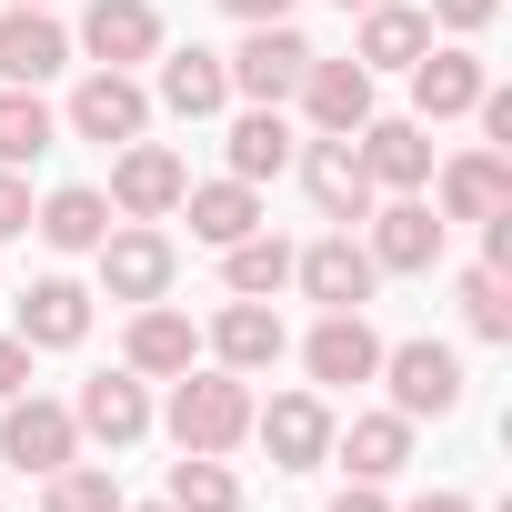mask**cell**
<instances>
[{
	"mask_svg": "<svg viewBox=\"0 0 512 512\" xmlns=\"http://www.w3.org/2000/svg\"><path fill=\"white\" fill-rule=\"evenodd\" d=\"M492 11H502V0H432V11H422V21H442V31H482Z\"/></svg>",
	"mask_w": 512,
	"mask_h": 512,
	"instance_id": "cell-34",
	"label": "cell"
},
{
	"mask_svg": "<svg viewBox=\"0 0 512 512\" xmlns=\"http://www.w3.org/2000/svg\"><path fill=\"white\" fill-rule=\"evenodd\" d=\"M71 452H81V422H71L61 402H31V392L0 402V462H21V472H61Z\"/></svg>",
	"mask_w": 512,
	"mask_h": 512,
	"instance_id": "cell-5",
	"label": "cell"
},
{
	"mask_svg": "<svg viewBox=\"0 0 512 512\" xmlns=\"http://www.w3.org/2000/svg\"><path fill=\"white\" fill-rule=\"evenodd\" d=\"M492 211H512V161L482 141V151L442 161V221H492Z\"/></svg>",
	"mask_w": 512,
	"mask_h": 512,
	"instance_id": "cell-18",
	"label": "cell"
},
{
	"mask_svg": "<svg viewBox=\"0 0 512 512\" xmlns=\"http://www.w3.org/2000/svg\"><path fill=\"white\" fill-rule=\"evenodd\" d=\"M342 11H382V0H342Z\"/></svg>",
	"mask_w": 512,
	"mask_h": 512,
	"instance_id": "cell-40",
	"label": "cell"
},
{
	"mask_svg": "<svg viewBox=\"0 0 512 512\" xmlns=\"http://www.w3.org/2000/svg\"><path fill=\"white\" fill-rule=\"evenodd\" d=\"M31 231H41L51 251H101V231H111V201H101L91 181H61V191L31 211Z\"/></svg>",
	"mask_w": 512,
	"mask_h": 512,
	"instance_id": "cell-27",
	"label": "cell"
},
{
	"mask_svg": "<svg viewBox=\"0 0 512 512\" xmlns=\"http://www.w3.org/2000/svg\"><path fill=\"white\" fill-rule=\"evenodd\" d=\"M81 332H91V292H81V282L51 272V282L21 292V342H31V352H71Z\"/></svg>",
	"mask_w": 512,
	"mask_h": 512,
	"instance_id": "cell-20",
	"label": "cell"
},
{
	"mask_svg": "<svg viewBox=\"0 0 512 512\" xmlns=\"http://www.w3.org/2000/svg\"><path fill=\"white\" fill-rule=\"evenodd\" d=\"M171 272H181V251H171L151 221H141V231H101V292H111V302H161Z\"/></svg>",
	"mask_w": 512,
	"mask_h": 512,
	"instance_id": "cell-6",
	"label": "cell"
},
{
	"mask_svg": "<svg viewBox=\"0 0 512 512\" xmlns=\"http://www.w3.org/2000/svg\"><path fill=\"white\" fill-rule=\"evenodd\" d=\"M11 231H31V181L0 171V241H11Z\"/></svg>",
	"mask_w": 512,
	"mask_h": 512,
	"instance_id": "cell-36",
	"label": "cell"
},
{
	"mask_svg": "<svg viewBox=\"0 0 512 512\" xmlns=\"http://www.w3.org/2000/svg\"><path fill=\"white\" fill-rule=\"evenodd\" d=\"M51 492H41V512H121V482H111V462H61V472H41Z\"/></svg>",
	"mask_w": 512,
	"mask_h": 512,
	"instance_id": "cell-32",
	"label": "cell"
},
{
	"mask_svg": "<svg viewBox=\"0 0 512 512\" xmlns=\"http://www.w3.org/2000/svg\"><path fill=\"white\" fill-rule=\"evenodd\" d=\"M211 362H221V372H241V382H251V372H272V362H282V312L231 302V312L211 322Z\"/></svg>",
	"mask_w": 512,
	"mask_h": 512,
	"instance_id": "cell-21",
	"label": "cell"
},
{
	"mask_svg": "<svg viewBox=\"0 0 512 512\" xmlns=\"http://www.w3.org/2000/svg\"><path fill=\"white\" fill-rule=\"evenodd\" d=\"M302 111H312V131L352 141V131L372 121V71H362V61H322V51H312V71H302Z\"/></svg>",
	"mask_w": 512,
	"mask_h": 512,
	"instance_id": "cell-12",
	"label": "cell"
},
{
	"mask_svg": "<svg viewBox=\"0 0 512 512\" xmlns=\"http://www.w3.org/2000/svg\"><path fill=\"white\" fill-rule=\"evenodd\" d=\"M21 11H41V0H21Z\"/></svg>",
	"mask_w": 512,
	"mask_h": 512,
	"instance_id": "cell-42",
	"label": "cell"
},
{
	"mask_svg": "<svg viewBox=\"0 0 512 512\" xmlns=\"http://www.w3.org/2000/svg\"><path fill=\"white\" fill-rule=\"evenodd\" d=\"M181 191H191V171H181V151H161V141H121V171H111V211L121 221H161V211H181Z\"/></svg>",
	"mask_w": 512,
	"mask_h": 512,
	"instance_id": "cell-3",
	"label": "cell"
},
{
	"mask_svg": "<svg viewBox=\"0 0 512 512\" xmlns=\"http://www.w3.org/2000/svg\"><path fill=\"white\" fill-rule=\"evenodd\" d=\"M191 352H201V332H191L171 302H141V312H131V372H141V382L191 372Z\"/></svg>",
	"mask_w": 512,
	"mask_h": 512,
	"instance_id": "cell-24",
	"label": "cell"
},
{
	"mask_svg": "<svg viewBox=\"0 0 512 512\" xmlns=\"http://www.w3.org/2000/svg\"><path fill=\"white\" fill-rule=\"evenodd\" d=\"M221 282H231V302H272V292L292 282V241H272V231H241V241L221 251Z\"/></svg>",
	"mask_w": 512,
	"mask_h": 512,
	"instance_id": "cell-29",
	"label": "cell"
},
{
	"mask_svg": "<svg viewBox=\"0 0 512 512\" xmlns=\"http://www.w3.org/2000/svg\"><path fill=\"white\" fill-rule=\"evenodd\" d=\"M422 51H432V21H422V11H402V0L362 11V41H352V61H362V71H412Z\"/></svg>",
	"mask_w": 512,
	"mask_h": 512,
	"instance_id": "cell-26",
	"label": "cell"
},
{
	"mask_svg": "<svg viewBox=\"0 0 512 512\" xmlns=\"http://www.w3.org/2000/svg\"><path fill=\"white\" fill-rule=\"evenodd\" d=\"M221 101H231L221 51H201V41H191V51H171V61H161V111H171V121H211Z\"/></svg>",
	"mask_w": 512,
	"mask_h": 512,
	"instance_id": "cell-23",
	"label": "cell"
},
{
	"mask_svg": "<svg viewBox=\"0 0 512 512\" xmlns=\"http://www.w3.org/2000/svg\"><path fill=\"white\" fill-rule=\"evenodd\" d=\"M251 432V382L241 372H181V392H171V442L181 452H231Z\"/></svg>",
	"mask_w": 512,
	"mask_h": 512,
	"instance_id": "cell-1",
	"label": "cell"
},
{
	"mask_svg": "<svg viewBox=\"0 0 512 512\" xmlns=\"http://www.w3.org/2000/svg\"><path fill=\"white\" fill-rule=\"evenodd\" d=\"M302 362H312V382H372L382 372V342H372L362 312H322L312 342H302Z\"/></svg>",
	"mask_w": 512,
	"mask_h": 512,
	"instance_id": "cell-19",
	"label": "cell"
},
{
	"mask_svg": "<svg viewBox=\"0 0 512 512\" xmlns=\"http://www.w3.org/2000/svg\"><path fill=\"white\" fill-rule=\"evenodd\" d=\"M292 282H302V292H312L322 312H362L382 272H372V251H362L352 231H332V241H312V251H292Z\"/></svg>",
	"mask_w": 512,
	"mask_h": 512,
	"instance_id": "cell-7",
	"label": "cell"
},
{
	"mask_svg": "<svg viewBox=\"0 0 512 512\" xmlns=\"http://www.w3.org/2000/svg\"><path fill=\"white\" fill-rule=\"evenodd\" d=\"M81 141H141V121H151V91L131 81V71H91L81 91H71V111H61Z\"/></svg>",
	"mask_w": 512,
	"mask_h": 512,
	"instance_id": "cell-9",
	"label": "cell"
},
{
	"mask_svg": "<svg viewBox=\"0 0 512 512\" xmlns=\"http://www.w3.org/2000/svg\"><path fill=\"white\" fill-rule=\"evenodd\" d=\"M251 432L272 442V462H282V472H312V462L332 452V412H322V392H282L272 412H251Z\"/></svg>",
	"mask_w": 512,
	"mask_h": 512,
	"instance_id": "cell-15",
	"label": "cell"
},
{
	"mask_svg": "<svg viewBox=\"0 0 512 512\" xmlns=\"http://www.w3.org/2000/svg\"><path fill=\"white\" fill-rule=\"evenodd\" d=\"M362 221H372V241H362L372 272H432V262H442V211H432V201L402 191V201H382V211H362Z\"/></svg>",
	"mask_w": 512,
	"mask_h": 512,
	"instance_id": "cell-8",
	"label": "cell"
},
{
	"mask_svg": "<svg viewBox=\"0 0 512 512\" xmlns=\"http://www.w3.org/2000/svg\"><path fill=\"white\" fill-rule=\"evenodd\" d=\"M332 512H392V502H382V482H352V492H342Z\"/></svg>",
	"mask_w": 512,
	"mask_h": 512,
	"instance_id": "cell-38",
	"label": "cell"
},
{
	"mask_svg": "<svg viewBox=\"0 0 512 512\" xmlns=\"http://www.w3.org/2000/svg\"><path fill=\"white\" fill-rule=\"evenodd\" d=\"M181 211H191V241H211V251H231L241 231H262V191L251 181H191Z\"/></svg>",
	"mask_w": 512,
	"mask_h": 512,
	"instance_id": "cell-22",
	"label": "cell"
},
{
	"mask_svg": "<svg viewBox=\"0 0 512 512\" xmlns=\"http://www.w3.org/2000/svg\"><path fill=\"white\" fill-rule=\"evenodd\" d=\"M51 141H61L51 101H41V91H11V81H0V171H21V161H41Z\"/></svg>",
	"mask_w": 512,
	"mask_h": 512,
	"instance_id": "cell-30",
	"label": "cell"
},
{
	"mask_svg": "<svg viewBox=\"0 0 512 512\" xmlns=\"http://www.w3.org/2000/svg\"><path fill=\"white\" fill-rule=\"evenodd\" d=\"M231 21H292V0H221Z\"/></svg>",
	"mask_w": 512,
	"mask_h": 512,
	"instance_id": "cell-37",
	"label": "cell"
},
{
	"mask_svg": "<svg viewBox=\"0 0 512 512\" xmlns=\"http://www.w3.org/2000/svg\"><path fill=\"white\" fill-rule=\"evenodd\" d=\"M171 512H241V482L221 452H181L171 462Z\"/></svg>",
	"mask_w": 512,
	"mask_h": 512,
	"instance_id": "cell-31",
	"label": "cell"
},
{
	"mask_svg": "<svg viewBox=\"0 0 512 512\" xmlns=\"http://www.w3.org/2000/svg\"><path fill=\"white\" fill-rule=\"evenodd\" d=\"M121 512H131V502H121ZM141 512H171V502H141Z\"/></svg>",
	"mask_w": 512,
	"mask_h": 512,
	"instance_id": "cell-41",
	"label": "cell"
},
{
	"mask_svg": "<svg viewBox=\"0 0 512 512\" xmlns=\"http://www.w3.org/2000/svg\"><path fill=\"white\" fill-rule=\"evenodd\" d=\"M382 372H392V412L402 422H442L452 402H462V352L452 342H402V352H382Z\"/></svg>",
	"mask_w": 512,
	"mask_h": 512,
	"instance_id": "cell-4",
	"label": "cell"
},
{
	"mask_svg": "<svg viewBox=\"0 0 512 512\" xmlns=\"http://www.w3.org/2000/svg\"><path fill=\"white\" fill-rule=\"evenodd\" d=\"M11 392H31V342L0 332V402H11Z\"/></svg>",
	"mask_w": 512,
	"mask_h": 512,
	"instance_id": "cell-35",
	"label": "cell"
},
{
	"mask_svg": "<svg viewBox=\"0 0 512 512\" xmlns=\"http://www.w3.org/2000/svg\"><path fill=\"white\" fill-rule=\"evenodd\" d=\"M81 51H91L101 71H131V61H151V51H161V11H151V0H91Z\"/></svg>",
	"mask_w": 512,
	"mask_h": 512,
	"instance_id": "cell-14",
	"label": "cell"
},
{
	"mask_svg": "<svg viewBox=\"0 0 512 512\" xmlns=\"http://www.w3.org/2000/svg\"><path fill=\"white\" fill-rule=\"evenodd\" d=\"M302 181H312L322 221H342V231H352V221L372 211V171H362V151H352V141H332V131H322V141L302 151Z\"/></svg>",
	"mask_w": 512,
	"mask_h": 512,
	"instance_id": "cell-17",
	"label": "cell"
},
{
	"mask_svg": "<svg viewBox=\"0 0 512 512\" xmlns=\"http://www.w3.org/2000/svg\"><path fill=\"white\" fill-rule=\"evenodd\" d=\"M61 61H71V31H61L51 11H21V0H11V11H0V81H11V91H41Z\"/></svg>",
	"mask_w": 512,
	"mask_h": 512,
	"instance_id": "cell-11",
	"label": "cell"
},
{
	"mask_svg": "<svg viewBox=\"0 0 512 512\" xmlns=\"http://www.w3.org/2000/svg\"><path fill=\"white\" fill-rule=\"evenodd\" d=\"M221 71H231L241 101H272V111H282V101L302 91V71H312V41H302L292 21H251V41H241Z\"/></svg>",
	"mask_w": 512,
	"mask_h": 512,
	"instance_id": "cell-2",
	"label": "cell"
},
{
	"mask_svg": "<svg viewBox=\"0 0 512 512\" xmlns=\"http://www.w3.org/2000/svg\"><path fill=\"white\" fill-rule=\"evenodd\" d=\"M71 422H81L91 442H111V452H131V442L151 432V392H141V372H101V382H81V402H71Z\"/></svg>",
	"mask_w": 512,
	"mask_h": 512,
	"instance_id": "cell-13",
	"label": "cell"
},
{
	"mask_svg": "<svg viewBox=\"0 0 512 512\" xmlns=\"http://www.w3.org/2000/svg\"><path fill=\"white\" fill-rule=\"evenodd\" d=\"M412 512H472V502H462V492H422Z\"/></svg>",
	"mask_w": 512,
	"mask_h": 512,
	"instance_id": "cell-39",
	"label": "cell"
},
{
	"mask_svg": "<svg viewBox=\"0 0 512 512\" xmlns=\"http://www.w3.org/2000/svg\"><path fill=\"white\" fill-rule=\"evenodd\" d=\"M462 322L482 332V342H512V292H502V272L482 262V272H462Z\"/></svg>",
	"mask_w": 512,
	"mask_h": 512,
	"instance_id": "cell-33",
	"label": "cell"
},
{
	"mask_svg": "<svg viewBox=\"0 0 512 512\" xmlns=\"http://www.w3.org/2000/svg\"><path fill=\"white\" fill-rule=\"evenodd\" d=\"M482 91H492V71L472 51H422L412 61V121H462Z\"/></svg>",
	"mask_w": 512,
	"mask_h": 512,
	"instance_id": "cell-16",
	"label": "cell"
},
{
	"mask_svg": "<svg viewBox=\"0 0 512 512\" xmlns=\"http://www.w3.org/2000/svg\"><path fill=\"white\" fill-rule=\"evenodd\" d=\"M352 151H362L372 191H422L432 181V121H362Z\"/></svg>",
	"mask_w": 512,
	"mask_h": 512,
	"instance_id": "cell-10",
	"label": "cell"
},
{
	"mask_svg": "<svg viewBox=\"0 0 512 512\" xmlns=\"http://www.w3.org/2000/svg\"><path fill=\"white\" fill-rule=\"evenodd\" d=\"M282 161H292V121H282L272 101H251V111L231 121V181H251V191H262Z\"/></svg>",
	"mask_w": 512,
	"mask_h": 512,
	"instance_id": "cell-28",
	"label": "cell"
},
{
	"mask_svg": "<svg viewBox=\"0 0 512 512\" xmlns=\"http://www.w3.org/2000/svg\"><path fill=\"white\" fill-rule=\"evenodd\" d=\"M332 452L352 462V482H392V472L412 462V422H402V412H362V422L332 432Z\"/></svg>",
	"mask_w": 512,
	"mask_h": 512,
	"instance_id": "cell-25",
	"label": "cell"
}]
</instances>
